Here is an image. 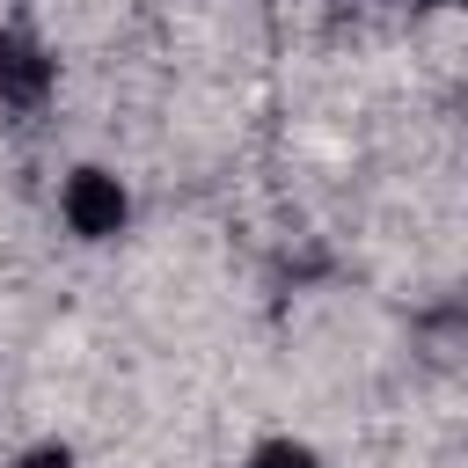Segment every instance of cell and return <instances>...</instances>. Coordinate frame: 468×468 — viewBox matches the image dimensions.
<instances>
[{"instance_id":"cell-1","label":"cell","mask_w":468,"mask_h":468,"mask_svg":"<svg viewBox=\"0 0 468 468\" xmlns=\"http://www.w3.org/2000/svg\"><path fill=\"white\" fill-rule=\"evenodd\" d=\"M44 205H51V227L66 234V249H80V256H110L139 234V183L110 154H73L51 176Z\"/></svg>"},{"instance_id":"cell-2","label":"cell","mask_w":468,"mask_h":468,"mask_svg":"<svg viewBox=\"0 0 468 468\" xmlns=\"http://www.w3.org/2000/svg\"><path fill=\"white\" fill-rule=\"evenodd\" d=\"M58 80H66L58 44H51L37 22L0 15V117H15V124L44 117V110L58 102Z\"/></svg>"},{"instance_id":"cell-3","label":"cell","mask_w":468,"mask_h":468,"mask_svg":"<svg viewBox=\"0 0 468 468\" xmlns=\"http://www.w3.org/2000/svg\"><path fill=\"white\" fill-rule=\"evenodd\" d=\"M234 468H329V446L300 424H256L234 446Z\"/></svg>"},{"instance_id":"cell-4","label":"cell","mask_w":468,"mask_h":468,"mask_svg":"<svg viewBox=\"0 0 468 468\" xmlns=\"http://www.w3.org/2000/svg\"><path fill=\"white\" fill-rule=\"evenodd\" d=\"M0 468H88V453L66 439V431H29L0 453Z\"/></svg>"}]
</instances>
